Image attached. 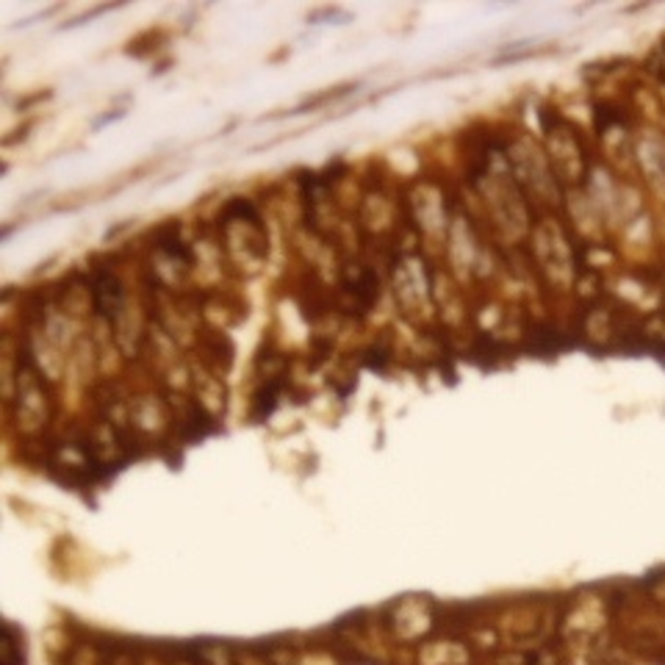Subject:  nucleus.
Returning a JSON list of instances; mask_svg holds the SVG:
<instances>
[{
	"instance_id": "1",
	"label": "nucleus",
	"mask_w": 665,
	"mask_h": 665,
	"mask_svg": "<svg viewBox=\"0 0 665 665\" xmlns=\"http://www.w3.org/2000/svg\"><path fill=\"white\" fill-rule=\"evenodd\" d=\"M14 635H17V629L9 624L6 626V660H4V665H22V657H17V641H14Z\"/></svg>"
}]
</instances>
